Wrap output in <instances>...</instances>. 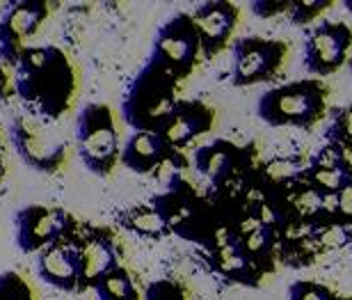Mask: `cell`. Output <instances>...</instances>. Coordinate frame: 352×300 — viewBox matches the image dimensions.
<instances>
[{
	"instance_id": "f546056e",
	"label": "cell",
	"mask_w": 352,
	"mask_h": 300,
	"mask_svg": "<svg viewBox=\"0 0 352 300\" xmlns=\"http://www.w3.org/2000/svg\"><path fill=\"white\" fill-rule=\"evenodd\" d=\"M7 174V156H5V144H3V138H0V181L5 179Z\"/></svg>"
},
{
	"instance_id": "ba28073f",
	"label": "cell",
	"mask_w": 352,
	"mask_h": 300,
	"mask_svg": "<svg viewBox=\"0 0 352 300\" xmlns=\"http://www.w3.org/2000/svg\"><path fill=\"white\" fill-rule=\"evenodd\" d=\"M288 60V44L284 39L243 34L231 44L229 81L234 87H252L272 83L284 72Z\"/></svg>"
},
{
	"instance_id": "7402d4cb",
	"label": "cell",
	"mask_w": 352,
	"mask_h": 300,
	"mask_svg": "<svg viewBox=\"0 0 352 300\" xmlns=\"http://www.w3.org/2000/svg\"><path fill=\"white\" fill-rule=\"evenodd\" d=\"M91 291L96 300H142V291L138 289L135 277L124 264L103 275Z\"/></svg>"
},
{
	"instance_id": "ac0fdd59",
	"label": "cell",
	"mask_w": 352,
	"mask_h": 300,
	"mask_svg": "<svg viewBox=\"0 0 352 300\" xmlns=\"http://www.w3.org/2000/svg\"><path fill=\"white\" fill-rule=\"evenodd\" d=\"M215 127V110L201 99H181L158 131L165 142L176 151L188 149L199 138L208 136Z\"/></svg>"
},
{
	"instance_id": "e0dca14e",
	"label": "cell",
	"mask_w": 352,
	"mask_h": 300,
	"mask_svg": "<svg viewBox=\"0 0 352 300\" xmlns=\"http://www.w3.org/2000/svg\"><path fill=\"white\" fill-rule=\"evenodd\" d=\"M302 181L320 200L336 197L352 184V160L346 151L325 142L307 160V167L302 170Z\"/></svg>"
},
{
	"instance_id": "2e32d148",
	"label": "cell",
	"mask_w": 352,
	"mask_h": 300,
	"mask_svg": "<svg viewBox=\"0 0 352 300\" xmlns=\"http://www.w3.org/2000/svg\"><path fill=\"white\" fill-rule=\"evenodd\" d=\"M76 234L72 239L58 241L53 246L44 248L37 255V259H34L39 280L48 284V287L62 291V294H82L85 291L82 259H80L78 243H76Z\"/></svg>"
},
{
	"instance_id": "1f68e13d",
	"label": "cell",
	"mask_w": 352,
	"mask_h": 300,
	"mask_svg": "<svg viewBox=\"0 0 352 300\" xmlns=\"http://www.w3.org/2000/svg\"><path fill=\"white\" fill-rule=\"evenodd\" d=\"M348 69H350V74H352V51H350V58H348Z\"/></svg>"
},
{
	"instance_id": "277c9868",
	"label": "cell",
	"mask_w": 352,
	"mask_h": 300,
	"mask_svg": "<svg viewBox=\"0 0 352 300\" xmlns=\"http://www.w3.org/2000/svg\"><path fill=\"white\" fill-rule=\"evenodd\" d=\"M179 85L181 83L167 69L146 58L122 96L119 113L124 124L133 131L158 133L181 101Z\"/></svg>"
},
{
	"instance_id": "8992f818",
	"label": "cell",
	"mask_w": 352,
	"mask_h": 300,
	"mask_svg": "<svg viewBox=\"0 0 352 300\" xmlns=\"http://www.w3.org/2000/svg\"><path fill=\"white\" fill-rule=\"evenodd\" d=\"M10 142L21 163L39 174H60L69 165L72 147L53 122L30 113H16L10 120Z\"/></svg>"
},
{
	"instance_id": "52a82bcc",
	"label": "cell",
	"mask_w": 352,
	"mask_h": 300,
	"mask_svg": "<svg viewBox=\"0 0 352 300\" xmlns=\"http://www.w3.org/2000/svg\"><path fill=\"white\" fill-rule=\"evenodd\" d=\"M192 165L197 174L208 181L206 191L222 193L248 188L252 172L258 165V149L254 142L238 144L234 140H210L192 153Z\"/></svg>"
},
{
	"instance_id": "8fae6325",
	"label": "cell",
	"mask_w": 352,
	"mask_h": 300,
	"mask_svg": "<svg viewBox=\"0 0 352 300\" xmlns=\"http://www.w3.org/2000/svg\"><path fill=\"white\" fill-rule=\"evenodd\" d=\"M352 51V28L343 21L322 19L307 28L302 44V67L309 78H327L348 65Z\"/></svg>"
},
{
	"instance_id": "7a4b0ae2",
	"label": "cell",
	"mask_w": 352,
	"mask_h": 300,
	"mask_svg": "<svg viewBox=\"0 0 352 300\" xmlns=\"http://www.w3.org/2000/svg\"><path fill=\"white\" fill-rule=\"evenodd\" d=\"M153 208L160 213L172 236L195 243L201 253L231 246L227 229L222 227L213 204L201 191H197L192 181L183 177V172H172L165 191L151 197Z\"/></svg>"
},
{
	"instance_id": "83f0119b",
	"label": "cell",
	"mask_w": 352,
	"mask_h": 300,
	"mask_svg": "<svg viewBox=\"0 0 352 300\" xmlns=\"http://www.w3.org/2000/svg\"><path fill=\"white\" fill-rule=\"evenodd\" d=\"M291 3L293 0H254L250 7H252V14L256 19H274V17H281V14H288L291 10Z\"/></svg>"
},
{
	"instance_id": "4316f807",
	"label": "cell",
	"mask_w": 352,
	"mask_h": 300,
	"mask_svg": "<svg viewBox=\"0 0 352 300\" xmlns=\"http://www.w3.org/2000/svg\"><path fill=\"white\" fill-rule=\"evenodd\" d=\"M142 300H188V289L176 277H158L144 287Z\"/></svg>"
},
{
	"instance_id": "4fadbf2b",
	"label": "cell",
	"mask_w": 352,
	"mask_h": 300,
	"mask_svg": "<svg viewBox=\"0 0 352 300\" xmlns=\"http://www.w3.org/2000/svg\"><path fill=\"white\" fill-rule=\"evenodd\" d=\"M76 243L82 259V282L85 291L94 289V284L108 275L110 270L124 264V246L119 241L115 229L94 225V222H80L76 234Z\"/></svg>"
},
{
	"instance_id": "6da1fadb",
	"label": "cell",
	"mask_w": 352,
	"mask_h": 300,
	"mask_svg": "<svg viewBox=\"0 0 352 300\" xmlns=\"http://www.w3.org/2000/svg\"><path fill=\"white\" fill-rule=\"evenodd\" d=\"M12 72L14 96H19L32 115L58 122L74 108L80 76L65 48L55 44H28Z\"/></svg>"
},
{
	"instance_id": "d6986e66",
	"label": "cell",
	"mask_w": 352,
	"mask_h": 300,
	"mask_svg": "<svg viewBox=\"0 0 352 300\" xmlns=\"http://www.w3.org/2000/svg\"><path fill=\"white\" fill-rule=\"evenodd\" d=\"M201 261L210 273L222 277L224 282L238 284V287L258 289L265 280V275L245 257L236 246H222L217 250L201 253Z\"/></svg>"
},
{
	"instance_id": "f1b7e54d",
	"label": "cell",
	"mask_w": 352,
	"mask_h": 300,
	"mask_svg": "<svg viewBox=\"0 0 352 300\" xmlns=\"http://www.w3.org/2000/svg\"><path fill=\"white\" fill-rule=\"evenodd\" d=\"M334 215L339 225L352 229V184L334 197Z\"/></svg>"
},
{
	"instance_id": "d4e9b609",
	"label": "cell",
	"mask_w": 352,
	"mask_h": 300,
	"mask_svg": "<svg viewBox=\"0 0 352 300\" xmlns=\"http://www.w3.org/2000/svg\"><path fill=\"white\" fill-rule=\"evenodd\" d=\"M288 300H350L336 291L334 287H329L325 282L318 280H295L288 287Z\"/></svg>"
},
{
	"instance_id": "4dcf8cb0",
	"label": "cell",
	"mask_w": 352,
	"mask_h": 300,
	"mask_svg": "<svg viewBox=\"0 0 352 300\" xmlns=\"http://www.w3.org/2000/svg\"><path fill=\"white\" fill-rule=\"evenodd\" d=\"M343 7H346V10L352 14V0H346V3H343Z\"/></svg>"
},
{
	"instance_id": "cb8c5ba5",
	"label": "cell",
	"mask_w": 352,
	"mask_h": 300,
	"mask_svg": "<svg viewBox=\"0 0 352 300\" xmlns=\"http://www.w3.org/2000/svg\"><path fill=\"white\" fill-rule=\"evenodd\" d=\"M0 300H39V294L21 270L10 268L0 273Z\"/></svg>"
},
{
	"instance_id": "5bb4252c",
	"label": "cell",
	"mask_w": 352,
	"mask_h": 300,
	"mask_svg": "<svg viewBox=\"0 0 352 300\" xmlns=\"http://www.w3.org/2000/svg\"><path fill=\"white\" fill-rule=\"evenodd\" d=\"M119 165L135 174H158L165 165H172L174 172H183L190 167V160L183 151H176L165 142L160 133L133 131L122 144Z\"/></svg>"
},
{
	"instance_id": "44dd1931",
	"label": "cell",
	"mask_w": 352,
	"mask_h": 300,
	"mask_svg": "<svg viewBox=\"0 0 352 300\" xmlns=\"http://www.w3.org/2000/svg\"><path fill=\"white\" fill-rule=\"evenodd\" d=\"M115 222L119 229L129 232L138 239H146V241H160L167 239L170 234V227L165 225V220L160 218V213L153 208L151 202L146 204H133L126 206L122 211H117Z\"/></svg>"
},
{
	"instance_id": "ffe728a7",
	"label": "cell",
	"mask_w": 352,
	"mask_h": 300,
	"mask_svg": "<svg viewBox=\"0 0 352 300\" xmlns=\"http://www.w3.org/2000/svg\"><path fill=\"white\" fill-rule=\"evenodd\" d=\"M236 246L263 275H272L279 266V236L270 220L256 222L248 227L238 239L231 243Z\"/></svg>"
},
{
	"instance_id": "9c48e42d",
	"label": "cell",
	"mask_w": 352,
	"mask_h": 300,
	"mask_svg": "<svg viewBox=\"0 0 352 300\" xmlns=\"http://www.w3.org/2000/svg\"><path fill=\"white\" fill-rule=\"evenodd\" d=\"M149 60L158 62L179 83L188 81L201 62V41L188 12H176L156 30Z\"/></svg>"
},
{
	"instance_id": "d6a6232c",
	"label": "cell",
	"mask_w": 352,
	"mask_h": 300,
	"mask_svg": "<svg viewBox=\"0 0 352 300\" xmlns=\"http://www.w3.org/2000/svg\"><path fill=\"white\" fill-rule=\"evenodd\" d=\"M350 255H352V243H350Z\"/></svg>"
},
{
	"instance_id": "603a6c76",
	"label": "cell",
	"mask_w": 352,
	"mask_h": 300,
	"mask_svg": "<svg viewBox=\"0 0 352 300\" xmlns=\"http://www.w3.org/2000/svg\"><path fill=\"white\" fill-rule=\"evenodd\" d=\"M327 144H334L341 151L352 156V99L343 106H336L329 110L327 127L322 131Z\"/></svg>"
},
{
	"instance_id": "30bf717a",
	"label": "cell",
	"mask_w": 352,
	"mask_h": 300,
	"mask_svg": "<svg viewBox=\"0 0 352 300\" xmlns=\"http://www.w3.org/2000/svg\"><path fill=\"white\" fill-rule=\"evenodd\" d=\"M80 220L62 206L28 204L14 213V243L23 255H39L58 241L72 239Z\"/></svg>"
},
{
	"instance_id": "5b68a950",
	"label": "cell",
	"mask_w": 352,
	"mask_h": 300,
	"mask_svg": "<svg viewBox=\"0 0 352 300\" xmlns=\"http://www.w3.org/2000/svg\"><path fill=\"white\" fill-rule=\"evenodd\" d=\"M76 153L94 177H110L122 158V133L108 103L91 101L76 117Z\"/></svg>"
},
{
	"instance_id": "7c38bea8",
	"label": "cell",
	"mask_w": 352,
	"mask_h": 300,
	"mask_svg": "<svg viewBox=\"0 0 352 300\" xmlns=\"http://www.w3.org/2000/svg\"><path fill=\"white\" fill-rule=\"evenodd\" d=\"M58 5L46 0H16L3 7L0 12V58L14 69L21 51L28 46V39L39 32L51 12Z\"/></svg>"
},
{
	"instance_id": "3957f363",
	"label": "cell",
	"mask_w": 352,
	"mask_h": 300,
	"mask_svg": "<svg viewBox=\"0 0 352 300\" xmlns=\"http://www.w3.org/2000/svg\"><path fill=\"white\" fill-rule=\"evenodd\" d=\"M329 87L318 78L274 85L256 99V117L270 129L314 131L327 115Z\"/></svg>"
},
{
	"instance_id": "9a60e30c",
	"label": "cell",
	"mask_w": 352,
	"mask_h": 300,
	"mask_svg": "<svg viewBox=\"0 0 352 300\" xmlns=\"http://www.w3.org/2000/svg\"><path fill=\"white\" fill-rule=\"evenodd\" d=\"M201 41V60H215L234 44V32L241 23V7L229 0H210L190 12Z\"/></svg>"
},
{
	"instance_id": "484cf974",
	"label": "cell",
	"mask_w": 352,
	"mask_h": 300,
	"mask_svg": "<svg viewBox=\"0 0 352 300\" xmlns=\"http://www.w3.org/2000/svg\"><path fill=\"white\" fill-rule=\"evenodd\" d=\"M329 7H334L332 0H293L288 10V21L298 28H311L316 19H320Z\"/></svg>"
}]
</instances>
